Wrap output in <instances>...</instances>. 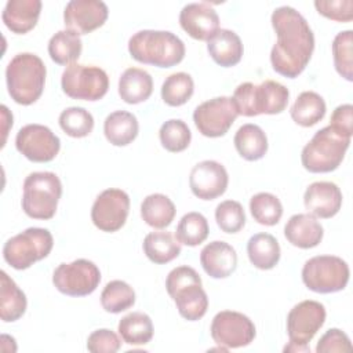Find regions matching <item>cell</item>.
<instances>
[{
	"mask_svg": "<svg viewBox=\"0 0 353 353\" xmlns=\"http://www.w3.org/2000/svg\"><path fill=\"white\" fill-rule=\"evenodd\" d=\"M270 22L277 36L270 51L272 68L284 77L295 79L312 58L314 34L302 14L290 6L277 7L272 12Z\"/></svg>",
	"mask_w": 353,
	"mask_h": 353,
	"instance_id": "obj_1",
	"label": "cell"
},
{
	"mask_svg": "<svg viewBox=\"0 0 353 353\" xmlns=\"http://www.w3.org/2000/svg\"><path fill=\"white\" fill-rule=\"evenodd\" d=\"M128 52L141 63L157 68H172L182 62L185 44L172 32L145 29L130 37Z\"/></svg>",
	"mask_w": 353,
	"mask_h": 353,
	"instance_id": "obj_2",
	"label": "cell"
},
{
	"mask_svg": "<svg viewBox=\"0 0 353 353\" xmlns=\"http://www.w3.org/2000/svg\"><path fill=\"white\" fill-rule=\"evenodd\" d=\"M47 69L40 57L32 52L17 54L6 68L7 90L14 102L28 106L43 94Z\"/></svg>",
	"mask_w": 353,
	"mask_h": 353,
	"instance_id": "obj_3",
	"label": "cell"
},
{
	"mask_svg": "<svg viewBox=\"0 0 353 353\" xmlns=\"http://www.w3.org/2000/svg\"><path fill=\"white\" fill-rule=\"evenodd\" d=\"M290 91L274 80H265L261 84L241 83L233 92V103L239 114L252 117L258 114H279L288 105Z\"/></svg>",
	"mask_w": 353,
	"mask_h": 353,
	"instance_id": "obj_4",
	"label": "cell"
},
{
	"mask_svg": "<svg viewBox=\"0 0 353 353\" xmlns=\"http://www.w3.org/2000/svg\"><path fill=\"white\" fill-rule=\"evenodd\" d=\"M165 288L185 320L197 321L205 314L208 296L203 290L200 274L193 268L186 265L174 268L165 279Z\"/></svg>",
	"mask_w": 353,
	"mask_h": 353,
	"instance_id": "obj_5",
	"label": "cell"
},
{
	"mask_svg": "<svg viewBox=\"0 0 353 353\" xmlns=\"http://www.w3.org/2000/svg\"><path fill=\"white\" fill-rule=\"evenodd\" d=\"M22 210L33 219H51L62 196V183L51 171L29 174L23 181Z\"/></svg>",
	"mask_w": 353,
	"mask_h": 353,
	"instance_id": "obj_6",
	"label": "cell"
},
{
	"mask_svg": "<svg viewBox=\"0 0 353 353\" xmlns=\"http://www.w3.org/2000/svg\"><path fill=\"white\" fill-rule=\"evenodd\" d=\"M350 145V138L342 137L332 127L319 130L303 146L301 161L309 172H331L339 167Z\"/></svg>",
	"mask_w": 353,
	"mask_h": 353,
	"instance_id": "obj_7",
	"label": "cell"
},
{
	"mask_svg": "<svg viewBox=\"0 0 353 353\" xmlns=\"http://www.w3.org/2000/svg\"><path fill=\"white\" fill-rule=\"evenodd\" d=\"M54 245L50 230L43 228H28L4 243L3 258L17 270L30 268L34 262L48 256Z\"/></svg>",
	"mask_w": 353,
	"mask_h": 353,
	"instance_id": "obj_8",
	"label": "cell"
},
{
	"mask_svg": "<svg viewBox=\"0 0 353 353\" xmlns=\"http://www.w3.org/2000/svg\"><path fill=\"white\" fill-rule=\"evenodd\" d=\"M349 265L335 255H317L302 268V281L313 292L331 294L342 291L349 281Z\"/></svg>",
	"mask_w": 353,
	"mask_h": 353,
	"instance_id": "obj_9",
	"label": "cell"
},
{
	"mask_svg": "<svg viewBox=\"0 0 353 353\" xmlns=\"http://www.w3.org/2000/svg\"><path fill=\"white\" fill-rule=\"evenodd\" d=\"M61 87L72 99L99 101L108 92L109 77L98 66L72 63L62 73Z\"/></svg>",
	"mask_w": 353,
	"mask_h": 353,
	"instance_id": "obj_10",
	"label": "cell"
},
{
	"mask_svg": "<svg viewBox=\"0 0 353 353\" xmlns=\"http://www.w3.org/2000/svg\"><path fill=\"white\" fill-rule=\"evenodd\" d=\"M101 281L98 266L88 259H76L61 263L54 270L52 283L55 288L68 296H85L92 294Z\"/></svg>",
	"mask_w": 353,
	"mask_h": 353,
	"instance_id": "obj_11",
	"label": "cell"
},
{
	"mask_svg": "<svg viewBox=\"0 0 353 353\" xmlns=\"http://www.w3.org/2000/svg\"><path fill=\"white\" fill-rule=\"evenodd\" d=\"M210 332L214 342L226 349L247 346L256 335L252 320L234 310H222L216 313L212 319Z\"/></svg>",
	"mask_w": 353,
	"mask_h": 353,
	"instance_id": "obj_12",
	"label": "cell"
},
{
	"mask_svg": "<svg viewBox=\"0 0 353 353\" xmlns=\"http://www.w3.org/2000/svg\"><path fill=\"white\" fill-rule=\"evenodd\" d=\"M237 116L232 97H215L194 109L193 121L201 135L218 138L229 131Z\"/></svg>",
	"mask_w": 353,
	"mask_h": 353,
	"instance_id": "obj_13",
	"label": "cell"
},
{
	"mask_svg": "<svg viewBox=\"0 0 353 353\" xmlns=\"http://www.w3.org/2000/svg\"><path fill=\"white\" fill-rule=\"evenodd\" d=\"M15 148L33 163H48L58 154L61 141L43 124H26L15 137Z\"/></svg>",
	"mask_w": 353,
	"mask_h": 353,
	"instance_id": "obj_14",
	"label": "cell"
},
{
	"mask_svg": "<svg viewBox=\"0 0 353 353\" xmlns=\"http://www.w3.org/2000/svg\"><path fill=\"white\" fill-rule=\"evenodd\" d=\"M130 212L128 194L116 188L103 190L91 208V221L102 232L113 233L121 229Z\"/></svg>",
	"mask_w": 353,
	"mask_h": 353,
	"instance_id": "obj_15",
	"label": "cell"
},
{
	"mask_svg": "<svg viewBox=\"0 0 353 353\" xmlns=\"http://www.w3.org/2000/svg\"><path fill=\"white\" fill-rule=\"evenodd\" d=\"M325 307L317 301H302L287 314V334L290 342L307 345L325 321Z\"/></svg>",
	"mask_w": 353,
	"mask_h": 353,
	"instance_id": "obj_16",
	"label": "cell"
},
{
	"mask_svg": "<svg viewBox=\"0 0 353 353\" xmlns=\"http://www.w3.org/2000/svg\"><path fill=\"white\" fill-rule=\"evenodd\" d=\"M108 6L101 0H70L63 10V23L68 30L88 34L108 19Z\"/></svg>",
	"mask_w": 353,
	"mask_h": 353,
	"instance_id": "obj_17",
	"label": "cell"
},
{
	"mask_svg": "<svg viewBox=\"0 0 353 353\" xmlns=\"http://www.w3.org/2000/svg\"><path fill=\"white\" fill-rule=\"evenodd\" d=\"M229 183L226 168L215 160H203L197 163L189 175L192 193L201 200H214L222 196Z\"/></svg>",
	"mask_w": 353,
	"mask_h": 353,
	"instance_id": "obj_18",
	"label": "cell"
},
{
	"mask_svg": "<svg viewBox=\"0 0 353 353\" xmlns=\"http://www.w3.org/2000/svg\"><path fill=\"white\" fill-rule=\"evenodd\" d=\"M179 25L192 39L208 41L219 30V17L205 1L189 3L179 12Z\"/></svg>",
	"mask_w": 353,
	"mask_h": 353,
	"instance_id": "obj_19",
	"label": "cell"
},
{
	"mask_svg": "<svg viewBox=\"0 0 353 353\" xmlns=\"http://www.w3.org/2000/svg\"><path fill=\"white\" fill-rule=\"evenodd\" d=\"M303 204L316 218H332L342 207V192L334 182H313L305 190Z\"/></svg>",
	"mask_w": 353,
	"mask_h": 353,
	"instance_id": "obj_20",
	"label": "cell"
},
{
	"mask_svg": "<svg viewBox=\"0 0 353 353\" xmlns=\"http://www.w3.org/2000/svg\"><path fill=\"white\" fill-rule=\"evenodd\" d=\"M200 263L212 279H226L237 268L236 250L225 241H211L200 252Z\"/></svg>",
	"mask_w": 353,
	"mask_h": 353,
	"instance_id": "obj_21",
	"label": "cell"
},
{
	"mask_svg": "<svg viewBox=\"0 0 353 353\" xmlns=\"http://www.w3.org/2000/svg\"><path fill=\"white\" fill-rule=\"evenodd\" d=\"M285 239L298 248H313L320 244L324 236L321 223L312 214H295L284 226Z\"/></svg>",
	"mask_w": 353,
	"mask_h": 353,
	"instance_id": "obj_22",
	"label": "cell"
},
{
	"mask_svg": "<svg viewBox=\"0 0 353 353\" xmlns=\"http://www.w3.org/2000/svg\"><path fill=\"white\" fill-rule=\"evenodd\" d=\"M40 11V0H8L3 10L1 19L12 33L25 34L36 26Z\"/></svg>",
	"mask_w": 353,
	"mask_h": 353,
	"instance_id": "obj_23",
	"label": "cell"
},
{
	"mask_svg": "<svg viewBox=\"0 0 353 353\" xmlns=\"http://www.w3.org/2000/svg\"><path fill=\"white\" fill-rule=\"evenodd\" d=\"M210 57L222 68H232L241 61L244 48L239 34L229 29H219L208 41Z\"/></svg>",
	"mask_w": 353,
	"mask_h": 353,
	"instance_id": "obj_24",
	"label": "cell"
},
{
	"mask_svg": "<svg viewBox=\"0 0 353 353\" xmlns=\"http://www.w3.org/2000/svg\"><path fill=\"white\" fill-rule=\"evenodd\" d=\"M153 92L152 76L141 68L125 69L119 79V95L130 105H137L149 99Z\"/></svg>",
	"mask_w": 353,
	"mask_h": 353,
	"instance_id": "obj_25",
	"label": "cell"
},
{
	"mask_svg": "<svg viewBox=\"0 0 353 353\" xmlns=\"http://www.w3.org/2000/svg\"><path fill=\"white\" fill-rule=\"evenodd\" d=\"M139 124L135 114L127 110H116L106 116L103 121V134L114 146H127L138 135Z\"/></svg>",
	"mask_w": 353,
	"mask_h": 353,
	"instance_id": "obj_26",
	"label": "cell"
},
{
	"mask_svg": "<svg viewBox=\"0 0 353 353\" xmlns=\"http://www.w3.org/2000/svg\"><path fill=\"white\" fill-rule=\"evenodd\" d=\"M247 255L255 268L261 270L273 269L280 261L279 241L269 233H256L247 243Z\"/></svg>",
	"mask_w": 353,
	"mask_h": 353,
	"instance_id": "obj_27",
	"label": "cell"
},
{
	"mask_svg": "<svg viewBox=\"0 0 353 353\" xmlns=\"http://www.w3.org/2000/svg\"><path fill=\"white\" fill-rule=\"evenodd\" d=\"M233 142L237 153L248 161H256L268 152L266 134L256 124H243L234 134Z\"/></svg>",
	"mask_w": 353,
	"mask_h": 353,
	"instance_id": "obj_28",
	"label": "cell"
},
{
	"mask_svg": "<svg viewBox=\"0 0 353 353\" xmlns=\"http://www.w3.org/2000/svg\"><path fill=\"white\" fill-rule=\"evenodd\" d=\"M145 255L157 265L168 263L181 254V243L171 232H150L142 244Z\"/></svg>",
	"mask_w": 353,
	"mask_h": 353,
	"instance_id": "obj_29",
	"label": "cell"
},
{
	"mask_svg": "<svg viewBox=\"0 0 353 353\" xmlns=\"http://www.w3.org/2000/svg\"><path fill=\"white\" fill-rule=\"evenodd\" d=\"M0 274V317L4 323H12L25 314L28 301L23 291L4 270H1Z\"/></svg>",
	"mask_w": 353,
	"mask_h": 353,
	"instance_id": "obj_30",
	"label": "cell"
},
{
	"mask_svg": "<svg viewBox=\"0 0 353 353\" xmlns=\"http://www.w3.org/2000/svg\"><path fill=\"white\" fill-rule=\"evenodd\" d=\"M176 210L172 200L163 193H153L143 199L141 216L146 225L154 229L167 228L175 218Z\"/></svg>",
	"mask_w": 353,
	"mask_h": 353,
	"instance_id": "obj_31",
	"label": "cell"
},
{
	"mask_svg": "<svg viewBox=\"0 0 353 353\" xmlns=\"http://www.w3.org/2000/svg\"><path fill=\"white\" fill-rule=\"evenodd\" d=\"M327 106L323 97L314 91H303L291 106V119L301 127H312L323 120Z\"/></svg>",
	"mask_w": 353,
	"mask_h": 353,
	"instance_id": "obj_32",
	"label": "cell"
},
{
	"mask_svg": "<svg viewBox=\"0 0 353 353\" xmlns=\"http://www.w3.org/2000/svg\"><path fill=\"white\" fill-rule=\"evenodd\" d=\"M83 50L81 39L72 30H59L48 41L50 58L58 65L76 63Z\"/></svg>",
	"mask_w": 353,
	"mask_h": 353,
	"instance_id": "obj_33",
	"label": "cell"
},
{
	"mask_svg": "<svg viewBox=\"0 0 353 353\" xmlns=\"http://www.w3.org/2000/svg\"><path fill=\"white\" fill-rule=\"evenodd\" d=\"M117 331L128 345H146L153 338V323L146 313L132 312L119 321Z\"/></svg>",
	"mask_w": 353,
	"mask_h": 353,
	"instance_id": "obj_34",
	"label": "cell"
},
{
	"mask_svg": "<svg viewBox=\"0 0 353 353\" xmlns=\"http://www.w3.org/2000/svg\"><path fill=\"white\" fill-rule=\"evenodd\" d=\"M210 233V226L207 218L196 211L185 214L175 230V237L181 244L196 247L201 244Z\"/></svg>",
	"mask_w": 353,
	"mask_h": 353,
	"instance_id": "obj_35",
	"label": "cell"
},
{
	"mask_svg": "<svg viewBox=\"0 0 353 353\" xmlns=\"http://www.w3.org/2000/svg\"><path fill=\"white\" fill-rule=\"evenodd\" d=\"M135 303V291L123 280L109 281L101 292V305L109 313H121Z\"/></svg>",
	"mask_w": 353,
	"mask_h": 353,
	"instance_id": "obj_36",
	"label": "cell"
},
{
	"mask_svg": "<svg viewBox=\"0 0 353 353\" xmlns=\"http://www.w3.org/2000/svg\"><path fill=\"white\" fill-rule=\"evenodd\" d=\"M194 83L190 74L176 72L165 77L161 85V99L168 106H182L193 95Z\"/></svg>",
	"mask_w": 353,
	"mask_h": 353,
	"instance_id": "obj_37",
	"label": "cell"
},
{
	"mask_svg": "<svg viewBox=\"0 0 353 353\" xmlns=\"http://www.w3.org/2000/svg\"><path fill=\"white\" fill-rule=\"evenodd\" d=\"M250 211L258 223L273 226L281 219L283 204L277 196L268 192H261L251 197Z\"/></svg>",
	"mask_w": 353,
	"mask_h": 353,
	"instance_id": "obj_38",
	"label": "cell"
},
{
	"mask_svg": "<svg viewBox=\"0 0 353 353\" xmlns=\"http://www.w3.org/2000/svg\"><path fill=\"white\" fill-rule=\"evenodd\" d=\"M58 121L62 131L72 138H84L94 128L92 114L80 106H70L62 110Z\"/></svg>",
	"mask_w": 353,
	"mask_h": 353,
	"instance_id": "obj_39",
	"label": "cell"
},
{
	"mask_svg": "<svg viewBox=\"0 0 353 353\" xmlns=\"http://www.w3.org/2000/svg\"><path fill=\"white\" fill-rule=\"evenodd\" d=\"M161 146L172 153L185 150L192 141V132L188 124L179 119H170L159 130Z\"/></svg>",
	"mask_w": 353,
	"mask_h": 353,
	"instance_id": "obj_40",
	"label": "cell"
},
{
	"mask_svg": "<svg viewBox=\"0 0 353 353\" xmlns=\"http://www.w3.org/2000/svg\"><path fill=\"white\" fill-rule=\"evenodd\" d=\"M332 57L336 72L347 81L353 80V32H339L332 41Z\"/></svg>",
	"mask_w": 353,
	"mask_h": 353,
	"instance_id": "obj_41",
	"label": "cell"
},
{
	"mask_svg": "<svg viewBox=\"0 0 353 353\" xmlns=\"http://www.w3.org/2000/svg\"><path fill=\"white\" fill-rule=\"evenodd\" d=\"M215 221L225 233H237L245 225L243 205L236 200H225L215 208Z\"/></svg>",
	"mask_w": 353,
	"mask_h": 353,
	"instance_id": "obj_42",
	"label": "cell"
},
{
	"mask_svg": "<svg viewBox=\"0 0 353 353\" xmlns=\"http://www.w3.org/2000/svg\"><path fill=\"white\" fill-rule=\"evenodd\" d=\"M314 7L323 17L336 22H350L353 19L352 0H316Z\"/></svg>",
	"mask_w": 353,
	"mask_h": 353,
	"instance_id": "obj_43",
	"label": "cell"
},
{
	"mask_svg": "<svg viewBox=\"0 0 353 353\" xmlns=\"http://www.w3.org/2000/svg\"><path fill=\"white\" fill-rule=\"evenodd\" d=\"M120 347L121 341L119 335L108 328L92 331L87 339V349L91 353H116Z\"/></svg>",
	"mask_w": 353,
	"mask_h": 353,
	"instance_id": "obj_44",
	"label": "cell"
},
{
	"mask_svg": "<svg viewBox=\"0 0 353 353\" xmlns=\"http://www.w3.org/2000/svg\"><path fill=\"white\" fill-rule=\"evenodd\" d=\"M352 350V343L349 336L338 330V328H331L328 330L317 342L316 352L317 353H334V352H350Z\"/></svg>",
	"mask_w": 353,
	"mask_h": 353,
	"instance_id": "obj_45",
	"label": "cell"
},
{
	"mask_svg": "<svg viewBox=\"0 0 353 353\" xmlns=\"http://www.w3.org/2000/svg\"><path fill=\"white\" fill-rule=\"evenodd\" d=\"M330 127H332L338 134L346 138H352L353 134V106L350 103H343L335 108L330 119Z\"/></svg>",
	"mask_w": 353,
	"mask_h": 353,
	"instance_id": "obj_46",
	"label": "cell"
},
{
	"mask_svg": "<svg viewBox=\"0 0 353 353\" xmlns=\"http://www.w3.org/2000/svg\"><path fill=\"white\" fill-rule=\"evenodd\" d=\"M1 114H3V124H4V127H3V134H4L3 145H4V142H6V137H7V127H6V124L12 125V114L8 112V109H7V106H6V105H1Z\"/></svg>",
	"mask_w": 353,
	"mask_h": 353,
	"instance_id": "obj_47",
	"label": "cell"
},
{
	"mask_svg": "<svg viewBox=\"0 0 353 353\" xmlns=\"http://www.w3.org/2000/svg\"><path fill=\"white\" fill-rule=\"evenodd\" d=\"M284 352H310L307 345H298V343H292L290 342L285 347Z\"/></svg>",
	"mask_w": 353,
	"mask_h": 353,
	"instance_id": "obj_48",
	"label": "cell"
}]
</instances>
